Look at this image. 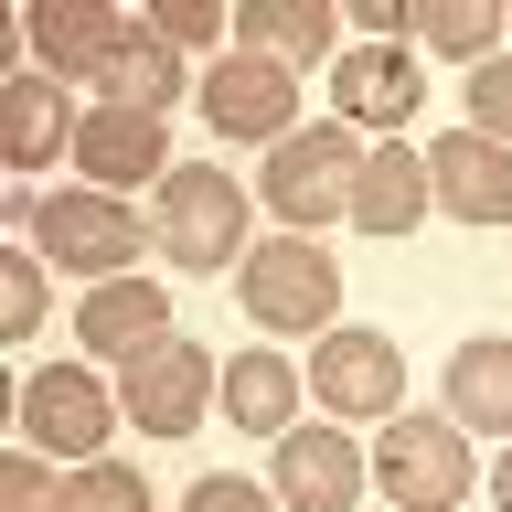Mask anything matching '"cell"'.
<instances>
[{"label": "cell", "instance_id": "obj_1", "mask_svg": "<svg viewBox=\"0 0 512 512\" xmlns=\"http://www.w3.org/2000/svg\"><path fill=\"white\" fill-rule=\"evenodd\" d=\"M235 299H246L256 331L320 342V331H342V256H320L310 235H267V246H246V267H235Z\"/></svg>", "mask_w": 512, "mask_h": 512}, {"label": "cell", "instance_id": "obj_2", "mask_svg": "<svg viewBox=\"0 0 512 512\" xmlns=\"http://www.w3.org/2000/svg\"><path fill=\"white\" fill-rule=\"evenodd\" d=\"M363 128L320 118V128H288L278 150H267V171H256V192H267V214L288 224V235H310V224L352 214V182H363Z\"/></svg>", "mask_w": 512, "mask_h": 512}, {"label": "cell", "instance_id": "obj_3", "mask_svg": "<svg viewBox=\"0 0 512 512\" xmlns=\"http://www.w3.org/2000/svg\"><path fill=\"white\" fill-rule=\"evenodd\" d=\"M22 224H32V246H43V267H75V278H96V288H107V278H139V256L160 246L118 192H43Z\"/></svg>", "mask_w": 512, "mask_h": 512}, {"label": "cell", "instance_id": "obj_4", "mask_svg": "<svg viewBox=\"0 0 512 512\" xmlns=\"http://www.w3.org/2000/svg\"><path fill=\"white\" fill-rule=\"evenodd\" d=\"M150 235H160L171 267H246V182L182 160V171L160 182V224Z\"/></svg>", "mask_w": 512, "mask_h": 512}, {"label": "cell", "instance_id": "obj_5", "mask_svg": "<svg viewBox=\"0 0 512 512\" xmlns=\"http://www.w3.org/2000/svg\"><path fill=\"white\" fill-rule=\"evenodd\" d=\"M214 395H224V374L203 363V342H182V331L118 374V416H128V427H150V438H192Z\"/></svg>", "mask_w": 512, "mask_h": 512}, {"label": "cell", "instance_id": "obj_6", "mask_svg": "<svg viewBox=\"0 0 512 512\" xmlns=\"http://www.w3.org/2000/svg\"><path fill=\"white\" fill-rule=\"evenodd\" d=\"M107 427H118V395H107L86 363L22 374V438L43 448V459H107Z\"/></svg>", "mask_w": 512, "mask_h": 512}, {"label": "cell", "instance_id": "obj_7", "mask_svg": "<svg viewBox=\"0 0 512 512\" xmlns=\"http://www.w3.org/2000/svg\"><path fill=\"white\" fill-rule=\"evenodd\" d=\"M374 480H384V502H395V512H448L459 491H470V427H427V416L384 427Z\"/></svg>", "mask_w": 512, "mask_h": 512}, {"label": "cell", "instance_id": "obj_8", "mask_svg": "<svg viewBox=\"0 0 512 512\" xmlns=\"http://www.w3.org/2000/svg\"><path fill=\"white\" fill-rule=\"evenodd\" d=\"M310 395L342 416V427L352 416H395L406 406V352L384 342V331H352L342 320V331H320V352H310Z\"/></svg>", "mask_w": 512, "mask_h": 512}, {"label": "cell", "instance_id": "obj_9", "mask_svg": "<svg viewBox=\"0 0 512 512\" xmlns=\"http://www.w3.org/2000/svg\"><path fill=\"white\" fill-rule=\"evenodd\" d=\"M75 160H86V192H139V182H171V171H182V160H171V128L160 118H139V107H86V118H75Z\"/></svg>", "mask_w": 512, "mask_h": 512}, {"label": "cell", "instance_id": "obj_10", "mask_svg": "<svg viewBox=\"0 0 512 512\" xmlns=\"http://www.w3.org/2000/svg\"><path fill=\"white\" fill-rule=\"evenodd\" d=\"M203 118L224 128V139H267L278 150L288 128H299V75L267 54H224L214 75H203Z\"/></svg>", "mask_w": 512, "mask_h": 512}, {"label": "cell", "instance_id": "obj_11", "mask_svg": "<svg viewBox=\"0 0 512 512\" xmlns=\"http://www.w3.org/2000/svg\"><path fill=\"white\" fill-rule=\"evenodd\" d=\"M427 192L459 224H512V150L480 128H448V139H427Z\"/></svg>", "mask_w": 512, "mask_h": 512}, {"label": "cell", "instance_id": "obj_12", "mask_svg": "<svg viewBox=\"0 0 512 512\" xmlns=\"http://www.w3.org/2000/svg\"><path fill=\"white\" fill-rule=\"evenodd\" d=\"M278 502L288 512H352L363 502V448L342 427H288L278 438Z\"/></svg>", "mask_w": 512, "mask_h": 512}, {"label": "cell", "instance_id": "obj_13", "mask_svg": "<svg viewBox=\"0 0 512 512\" xmlns=\"http://www.w3.org/2000/svg\"><path fill=\"white\" fill-rule=\"evenodd\" d=\"M75 342L107 352V363H139V352L171 342V299H160L150 278H107V288L75 299Z\"/></svg>", "mask_w": 512, "mask_h": 512}, {"label": "cell", "instance_id": "obj_14", "mask_svg": "<svg viewBox=\"0 0 512 512\" xmlns=\"http://www.w3.org/2000/svg\"><path fill=\"white\" fill-rule=\"evenodd\" d=\"M416 86H427V75H416L406 43H352L331 96H342V128H406L416 118Z\"/></svg>", "mask_w": 512, "mask_h": 512}, {"label": "cell", "instance_id": "obj_15", "mask_svg": "<svg viewBox=\"0 0 512 512\" xmlns=\"http://www.w3.org/2000/svg\"><path fill=\"white\" fill-rule=\"evenodd\" d=\"M128 43V22L107 11V0H43L32 11V54L54 64V75H75V86H96V64Z\"/></svg>", "mask_w": 512, "mask_h": 512}, {"label": "cell", "instance_id": "obj_16", "mask_svg": "<svg viewBox=\"0 0 512 512\" xmlns=\"http://www.w3.org/2000/svg\"><path fill=\"white\" fill-rule=\"evenodd\" d=\"M427 203H438V192H427V150H406V139H384V150L363 160V182H352V224H363V235H406Z\"/></svg>", "mask_w": 512, "mask_h": 512}, {"label": "cell", "instance_id": "obj_17", "mask_svg": "<svg viewBox=\"0 0 512 512\" xmlns=\"http://www.w3.org/2000/svg\"><path fill=\"white\" fill-rule=\"evenodd\" d=\"M448 427L512 438V342H502V331H480V342L448 352Z\"/></svg>", "mask_w": 512, "mask_h": 512}, {"label": "cell", "instance_id": "obj_18", "mask_svg": "<svg viewBox=\"0 0 512 512\" xmlns=\"http://www.w3.org/2000/svg\"><path fill=\"white\" fill-rule=\"evenodd\" d=\"M235 54H267V64L299 75V64L331 54V11H320V0H246V11H235Z\"/></svg>", "mask_w": 512, "mask_h": 512}, {"label": "cell", "instance_id": "obj_19", "mask_svg": "<svg viewBox=\"0 0 512 512\" xmlns=\"http://www.w3.org/2000/svg\"><path fill=\"white\" fill-rule=\"evenodd\" d=\"M96 96H107V107H139V118H160V107L182 96V54H171L150 22H128V43L96 64Z\"/></svg>", "mask_w": 512, "mask_h": 512}, {"label": "cell", "instance_id": "obj_20", "mask_svg": "<svg viewBox=\"0 0 512 512\" xmlns=\"http://www.w3.org/2000/svg\"><path fill=\"white\" fill-rule=\"evenodd\" d=\"M75 150V107H64V75H11V171H43V160Z\"/></svg>", "mask_w": 512, "mask_h": 512}, {"label": "cell", "instance_id": "obj_21", "mask_svg": "<svg viewBox=\"0 0 512 512\" xmlns=\"http://www.w3.org/2000/svg\"><path fill=\"white\" fill-rule=\"evenodd\" d=\"M224 416H235V427H278V438H288V427H299V374H288V363H278V352H235V363H224Z\"/></svg>", "mask_w": 512, "mask_h": 512}, {"label": "cell", "instance_id": "obj_22", "mask_svg": "<svg viewBox=\"0 0 512 512\" xmlns=\"http://www.w3.org/2000/svg\"><path fill=\"white\" fill-rule=\"evenodd\" d=\"M416 43H427V54H459V64H491L502 11H491V0H416Z\"/></svg>", "mask_w": 512, "mask_h": 512}, {"label": "cell", "instance_id": "obj_23", "mask_svg": "<svg viewBox=\"0 0 512 512\" xmlns=\"http://www.w3.org/2000/svg\"><path fill=\"white\" fill-rule=\"evenodd\" d=\"M54 512H150V480L128 470V459H75V480H64Z\"/></svg>", "mask_w": 512, "mask_h": 512}, {"label": "cell", "instance_id": "obj_24", "mask_svg": "<svg viewBox=\"0 0 512 512\" xmlns=\"http://www.w3.org/2000/svg\"><path fill=\"white\" fill-rule=\"evenodd\" d=\"M459 96H470V128H480V139H502V150H512V54L470 64V86H459Z\"/></svg>", "mask_w": 512, "mask_h": 512}, {"label": "cell", "instance_id": "obj_25", "mask_svg": "<svg viewBox=\"0 0 512 512\" xmlns=\"http://www.w3.org/2000/svg\"><path fill=\"white\" fill-rule=\"evenodd\" d=\"M0 320H11V342L43 331V256H0Z\"/></svg>", "mask_w": 512, "mask_h": 512}, {"label": "cell", "instance_id": "obj_26", "mask_svg": "<svg viewBox=\"0 0 512 512\" xmlns=\"http://www.w3.org/2000/svg\"><path fill=\"white\" fill-rule=\"evenodd\" d=\"M150 32L182 54V43H224V32H235V11H214V0H150Z\"/></svg>", "mask_w": 512, "mask_h": 512}, {"label": "cell", "instance_id": "obj_27", "mask_svg": "<svg viewBox=\"0 0 512 512\" xmlns=\"http://www.w3.org/2000/svg\"><path fill=\"white\" fill-rule=\"evenodd\" d=\"M54 502H64V480L43 470V448H22V459L0 470V512H54Z\"/></svg>", "mask_w": 512, "mask_h": 512}, {"label": "cell", "instance_id": "obj_28", "mask_svg": "<svg viewBox=\"0 0 512 512\" xmlns=\"http://www.w3.org/2000/svg\"><path fill=\"white\" fill-rule=\"evenodd\" d=\"M182 512H278V502H267L256 480H224V470H214V480H192V502H182Z\"/></svg>", "mask_w": 512, "mask_h": 512}, {"label": "cell", "instance_id": "obj_29", "mask_svg": "<svg viewBox=\"0 0 512 512\" xmlns=\"http://www.w3.org/2000/svg\"><path fill=\"white\" fill-rule=\"evenodd\" d=\"M352 22L374 32V43H406V32H416V0H352Z\"/></svg>", "mask_w": 512, "mask_h": 512}, {"label": "cell", "instance_id": "obj_30", "mask_svg": "<svg viewBox=\"0 0 512 512\" xmlns=\"http://www.w3.org/2000/svg\"><path fill=\"white\" fill-rule=\"evenodd\" d=\"M491 502H502V512H512V448H502V470H491Z\"/></svg>", "mask_w": 512, "mask_h": 512}]
</instances>
